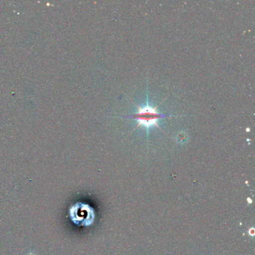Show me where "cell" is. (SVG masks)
<instances>
[{"label": "cell", "instance_id": "1", "mask_svg": "<svg viewBox=\"0 0 255 255\" xmlns=\"http://www.w3.org/2000/svg\"><path fill=\"white\" fill-rule=\"evenodd\" d=\"M164 116L157 112V109L155 107L146 106L138 107V112L132 115V117L138 122V126L148 128L152 126L158 127V122Z\"/></svg>", "mask_w": 255, "mask_h": 255}, {"label": "cell", "instance_id": "2", "mask_svg": "<svg viewBox=\"0 0 255 255\" xmlns=\"http://www.w3.org/2000/svg\"><path fill=\"white\" fill-rule=\"evenodd\" d=\"M71 217L75 223L83 225H89L93 222L94 212L89 206L85 204H77L71 210Z\"/></svg>", "mask_w": 255, "mask_h": 255}]
</instances>
